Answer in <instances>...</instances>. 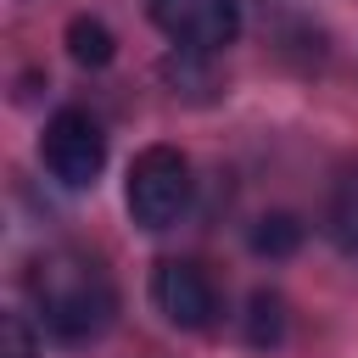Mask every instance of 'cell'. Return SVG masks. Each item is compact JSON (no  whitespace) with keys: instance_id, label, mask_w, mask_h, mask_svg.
Listing matches in <instances>:
<instances>
[{"instance_id":"3","label":"cell","mask_w":358,"mask_h":358,"mask_svg":"<svg viewBox=\"0 0 358 358\" xmlns=\"http://www.w3.org/2000/svg\"><path fill=\"white\" fill-rule=\"evenodd\" d=\"M39 157L50 168V179H62L67 190H90L106 168V134L84 106H62V112H50V123L39 134Z\"/></svg>"},{"instance_id":"7","label":"cell","mask_w":358,"mask_h":358,"mask_svg":"<svg viewBox=\"0 0 358 358\" xmlns=\"http://www.w3.org/2000/svg\"><path fill=\"white\" fill-rule=\"evenodd\" d=\"M67 56L78 67H106L117 56V39H112V28L101 17H73L67 22Z\"/></svg>"},{"instance_id":"4","label":"cell","mask_w":358,"mask_h":358,"mask_svg":"<svg viewBox=\"0 0 358 358\" xmlns=\"http://www.w3.org/2000/svg\"><path fill=\"white\" fill-rule=\"evenodd\" d=\"M145 17L179 45V50H224L241 34V0H145Z\"/></svg>"},{"instance_id":"8","label":"cell","mask_w":358,"mask_h":358,"mask_svg":"<svg viewBox=\"0 0 358 358\" xmlns=\"http://www.w3.org/2000/svg\"><path fill=\"white\" fill-rule=\"evenodd\" d=\"M302 235H308V229H302V218H296V213H263V218L252 224V235H246V241H252V252H257V257H291V252L302 246Z\"/></svg>"},{"instance_id":"1","label":"cell","mask_w":358,"mask_h":358,"mask_svg":"<svg viewBox=\"0 0 358 358\" xmlns=\"http://www.w3.org/2000/svg\"><path fill=\"white\" fill-rule=\"evenodd\" d=\"M22 285H28L39 330L56 336V341H67V347L101 341L112 330V319H117V285H112V274L90 252H73V246L39 252L28 263Z\"/></svg>"},{"instance_id":"9","label":"cell","mask_w":358,"mask_h":358,"mask_svg":"<svg viewBox=\"0 0 358 358\" xmlns=\"http://www.w3.org/2000/svg\"><path fill=\"white\" fill-rule=\"evenodd\" d=\"M246 341L252 347H280L285 341V296L280 291H252V302H246Z\"/></svg>"},{"instance_id":"6","label":"cell","mask_w":358,"mask_h":358,"mask_svg":"<svg viewBox=\"0 0 358 358\" xmlns=\"http://www.w3.org/2000/svg\"><path fill=\"white\" fill-rule=\"evenodd\" d=\"M324 235L336 241V252L358 257V162H347L324 196Z\"/></svg>"},{"instance_id":"5","label":"cell","mask_w":358,"mask_h":358,"mask_svg":"<svg viewBox=\"0 0 358 358\" xmlns=\"http://www.w3.org/2000/svg\"><path fill=\"white\" fill-rule=\"evenodd\" d=\"M151 302H157V313H162L168 324H179V330H207V324L218 319V285H213V274H207L201 263H190V257H162V263L151 268Z\"/></svg>"},{"instance_id":"2","label":"cell","mask_w":358,"mask_h":358,"mask_svg":"<svg viewBox=\"0 0 358 358\" xmlns=\"http://www.w3.org/2000/svg\"><path fill=\"white\" fill-rule=\"evenodd\" d=\"M190 196H196V179H190V157L179 145L157 140V145L134 151L129 179H123V207L140 229H151V235L173 229L190 213Z\"/></svg>"},{"instance_id":"10","label":"cell","mask_w":358,"mask_h":358,"mask_svg":"<svg viewBox=\"0 0 358 358\" xmlns=\"http://www.w3.org/2000/svg\"><path fill=\"white\" fill-rule=\"evenodd\" d=\"M0 358H39V336L22 313H6L0 319Z\"/></svg>"}]
</instances>
